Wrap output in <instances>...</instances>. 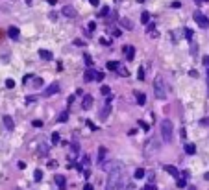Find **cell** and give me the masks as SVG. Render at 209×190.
<instances>
[{
  "label": "cell",
  "instance_id": "6da1fadb",
  "mask_svg": "<svg viewBox=\"0 0 209 190\" xmlns=\"http://www.w3.org/2000/svg\"><path fill=\"white\" fill-rule=\"evenodd\" d=\"M126 188H128V177H126V174H124V168L120 166L118 170L109 174L106 190H126Z\"/></svg>",
  "mask_w": 209,
  "mask_h": 190
},
{
  "label": "cell",
  "instance_id": "7a4b0ae2",
  "mask_svg": "<svg viewBox=\"0 0 209 190\" xmlns=\"http://www.w3.org/2000/svg\"><path fill=\"white\" fill-rule=\"evenodd\" d=\"M159 131H161V138L163 142H172V137H174V125L172 122L169 120V118H165V120L161 122V125H159Z\"/></svg>",
  "mask_w": 209,
  "mask_h": 190
},
{
  "label": "cell",
  "instance_id": "3957f363",
  "mask_svg": "<svg viewBox=\"0 0 209 190\" xmlns=\"http://www.w3.org/2000/svg\"><path fill=\"white\" fill-rule=\"evenodd\" d=\"M154 94L157 100H163V98L166 96L165 92V81H163V76H156L154 80Z\"/></svg>",
  "mask_w": 209,
  "mask_h": 190
},
{
  "label": "cell",
  "instance_id": "277c9868",
  "mask_svg": "<svg viewBox=\"0 0 209 190\" xmlns=\"http://www.w3.org/2000/svg\"><path fill=\"white\" fill-rule=\"evenodd\" d=\"M159 146H161V142H159V138H157V137H150V140L146 142V150H144V153H146L148 157L156 155V153L159 151Z\"/></svg>",
  "mask_w": 209,
  "mask_h": 190
},
{
  "label": "cell",
  "instance_id": "5b68a950",
  "mask_svg": "<svg viewBox=\"0 0 209 190\" xmlns=\"http://www.w3.org/2000/svg\"><path fill=\"white\" fill-rule=\"evenodd\" d=\"M120 166H122V163H118V161H111V163H106V164L102 163V170H104V172H107V174H111V172L118 170Z\"/></svg>",
  "mask_w": 209,
  "mask_h": 190
},
{
  "label": "cell",
  "instance_id": "8992f818",
  "mask_svg": "<svg viewBox=\"0 0 209 190\" xmlns=\"http://www.w3.org/2000/svg\"><path fill=\"white\" fill-rule=\"evenodd\" d=\"M194 20L198 22V26H200V28H207V26H209V19H207L205 15H202L200 11L194 13Z\"/></svg>",
  "mask_w": 209,
  "mask_h": 190
},
{
  "label": "cell",
  "instance_id": "52a82bcc",
  "mask_svg": "<svg viewBox=\"0 0 209 190\" xmlns=\"http://www.w3.org/2000/svg\"><path fill=\"white\" fill-rule=\"evenodd\" d=\"M61 13H63V17H67V19H74L76 17V9L72 8V6H63V8H61Z\"/></svg>",
  "mask_w": 209,
  "mask_h": 190
},
{
  "label": "cell",
  "instance_id": "ba28073f",
  "mask_svg": "<svg viewBox=\"0 0 209 190\" xmlns=\"http://www.w3.org/2000/svg\"><path fill=\"white\" fill-rule=\"evenodd\" d=\"M55 92H59V83H52V85H48L46 90H45V96H54Z\"/></svg>",
  "mask_w": 209,
  "mask_h": 190
},
{
  "label": "cell",
  "instance_id": "9c48e42d",
  "mask_svg": "<svg viewBox=\"0 0 209 190\" xmlns=\"http://www.w3.org/2000/svg\"><path fill=\"white\" fill-rule=\"evenodd\" d=\"M91 105H93V96L91 94H87V96H83V103H81V109H91Z\"/></svg>",
  "mask_w": 209,
  "mask_h": 190
},
{
  "label": "cell",
  "instance_id": "30bf717a",
  "mask_svg": "<svg viewBox=\"0 0 209 190\" xmlns=\"http://www.w3.org/2000/svg\"><path fill=\"white\" fill-rule=\"evenodd\" d=\"M2 120H4L6 129H9V131H13V129H15V124H13V118H11V116H8V115H6V116L2 118Z\"/></svg>",
  "mask_w": 209,
  "mask_h": 190
},
{
  "label": "cell",
  "instance_id": "8fae6325",
  "mask_svg": "<svg viewBox=\"0 0 209 190\" xmlns=\"http://www.w3.org/2000/svg\"><path fill=\"white\" fill-rule=\"evenodd\" d=\"M55 185H58L59 186V190H65V186H67V181H65V177H63V175H55Z\"/></svg>",
  "mask_w": 209,
  "mask_h": 190
},
{
  "label": "cell",
  "instance_id": "7c38bea8",
  "mask_svg": "<svg viewBox=\"0 0 209 190\" xmlns=\"http://www.w3.org/2000/svg\"><path fill=\"white\" fill-rule=\"evenodd\" d=\"M109 113H111V102H107V103H106V107L100 111V118H102V120H106V118L109 116Z\"/></svg>",
  "mask_w": 209,
  "mask_h": 190
},
{
  "label": "cell",
  "instance_id": "4fadbf2b",
  "mask_svg": "<svg viewBox=\"0 0 209 190\" xmlns=\"http://www.w3.org/2000/svg\"><path fill=\"white\" fill-rule=\"evenodd\" d=\"M124 52H126V59L128 61H133V55H135V48L133 46H124Z\"/></svg>",
  "mask_w": 209,
  "mask_h": 190
},
{
  "label": "cell",
  "instance_id": "5bb4252c",
  "mask_svg": "<svg viewBox=\"0 0 209 190\" xmlns=\"http://www.w3.org/2000/svg\"><path fill=\"white\" fill-rule=\"evenodd\" d=\"M165 170L169 172L170 175H174V177H176V179L179 177V172H178V168H174V166H170V164H166V166H165Z\"/></svg>",
  "mask_w": 209,
  "mask_h": 190
},
{
  "label": "cell",
  "instance_id": "9a60e30c",
  "mask_svg": "<svg viewBox=\"0 0 209 190\" xmlns=\"http://www.w3.org/2000/svg\"><path fill=\"white\" fill-rule=\"evenodd\" d=\"M83 80H85L87 83H89V81H94V80H96V72H93V70H87L85 76H83Z\"/></svg>",
  "mask_w": 209,
  "mask_h": 190
},
{
  "label": "cell",
  "instance_id": "2e32d148",
  "mask_svg": "<svg viewBox=\"0 0 209 190\" xmlns=\"http://www.w3.org/2000/svg\"><path fill=\"white\" fill-rule=\"evenodd\" d=\"M39 57L41 59H46V61H50L54 55H52V52H48V50H39Z\"/></svg>",
  "mask_w": 209,
  "mask_h": 190
},
{
  "label": "cell",
  "instance_id": "e0dca14e",
  "mask_svg": "<svg viewBox=\"0 0 209 190\" xmlns=\"http://www.w3.org/2000/svg\"><path fill=\"white\" fill-rule=\"evenodd\" d=\"M135 98H137V103L139 105H144L146 103V96L143 92H139V90H135Z\"/></svg>",
  "mask_w": 209,
  "mask_h": 190
},
{
  "label": "cell",
  "instance_id": "ac0fdd59",
  "mask_svg": "<svg viewBox=\"0 0 209 190\" xmlns=\"http://www.w3.org/2000/svg\"><path fill=\"white\" fill-rule=\"evenodd\" d=\"M8 35L11 39H19V28H15V26H11L9 30H8Z\"/></svg>",
  "mask_w": 209,
  "mask_h": 190
},
{
  "label": "cell",
  "instance_id": "d6986e66",
  "mask_svg": "<svg viewBox=\"0 0 209 190\" xmlns=\"http://www.w3.org/2000/svg\"><path fill=\"white\" fill-rule=\"evenodd\" d=\"M106 153H107V150H106L104 146H100V148H98V163H100V164L104 163V157H106Z\"/></svg>",
  "mask_w": 209,
  "mask_h": 190
},
{
  "label": "cell",
  "instance_id": "ffe728a7",
  "mask_svg": "<svg viewBox=\"0 0 209 190\" xmlns=\"http://www.w3.org/2000/svg\"><path fill=\"white\" fill-rule=\"evenodd\" d=\"M176 186H178V188H185V186H187V179L183 177V175H179V177L176 179Z\"/></svg>",
  "mask_w": 209,
  "mask_h": 190
},
{
  "label": "cell",
  "instance_id": "44dd1931",
  "mask_svg": "<svg viewBox=\"0 0 209 190\" xmlns=\"http://www.w3.org/2000/svg\"><path fill=\"white\" fill-rule=\"evenodd\" d=\"M185 153L187 155H194V153H196V146L194 144H185Z\"/></svg>",
  "mask_w": 209,
  "mask_h": 190
},
{
  "label": "cell",
  "instance_id": "7402d4cb",
  "mask_svg": "<svg viewBox=\"0 0 209 190\" xmlns=\"http://www.w3.org/2000/svg\"><path fill=\"white\" fill-rule=\"evenodd\" d=\"M120 26H124L126 30H131V28H133V24H131V22H130V20H128L126 17H122V19H120Z\"/></svg>",
  "mask_w": 209,
  "mask_h": 190
},
{
  "label": "cell",
  "instance_id": "603a6c76",
  "mask_svg": "<svg viewBox=\"0 0 209 190\" xmlns=\"http://www.w3.org/2000/svg\"><path fill=\"white\" fill-rule=\"evenodd\" d=\"M144 175H146V170H144V168H137V170H135V179H143Z\"/></svg>",
  "mask_w": 209,
  "mask_h": 190
},
{
  "label": "cell",
  "instance_id": "cb8c5ba5",
  "mask_svg": "<svg viewBox=\"0 0 209 190\" xmlns=\"http://www.w3.org/2000/svg\"><path fill=\"white\" fill-rule=\"evenodd\" d=\"M148 20H150V13L148 11H143L141 13V22L143 24H148Z\"/></svg>",
  "mask_w": 209,
  "mask_h": 190
},
{
  "label": "cell",
  "instance_id": "d4e9b609",
  "mask_svg": "<svg viewBox=\"0 0 209 190\" xmlns=\"http://www.w3.org/2000/svg\"><path fill=\"white\" fill-rule=\"evenodd\" d=\"M117 72H118V74H120V76H124V78H126V76H130V72H128V70H126V68H124L122 65H118V68H117Z\"/></svg>",
  "mask_w": 209,
  "mask_h": 190
},
{
  "label": "cell",
  "instance_id": "484cf974",
  "mask_svg": "<svg viewBox=\"0 0 209 190\" xmlns=\"http://www.w3.org/2000/svg\"><path fill=\"white\" fill-rule=\"evenodd\" d=\"M137 78L141 80V81H144V78H146V76H144V67H139V70H137Z\"/></svg>",
  "mask_w": 209,
  "mask_h": 190
},
{
  "label": "cell",
  "instance_id": "4316f807",
  "mask_svg": "<svg viewBox=\"0 0 209 190\" xmlns=\"http://www.w3.org/2000/svg\"><path fill=\"white\" fill-rule=\"evenodd\" d=\"M50 140H52V144H59V140H61V137H59V133H52V137H50Z\"/></svg>",
  "mask_w": 209,
  "mask_h": 190
},
{
  "label": "cell",
  "instance_id": "83f0119b",
  "mask_svg": "<svg viewBox=\"0 0 209 190\" xmlns=\"http://www.w3.org/2000/svg\"><path fill=\"white\" fill-rule=\"evenodd\" d=\"M100 92H102V96H109V92H111V89H109L107 85H102V89H100Z\"/></svg>",
  "mask_w": 209,
  "mask_h": 190
},
{
  "label": "cell",
  "instance_id": "f1b7e54d",
  "mask_svg": "<svg viewBox=\"0 0 209 190\" xmlns=\"http://www.w3.org/2000/svg\"><path fill=\"white\" fill-rule=\"evenodd\" d=\"M107 68H109V70H117V68H118V63H117V61H109V63H107Z\"/></svg>",
  "mask_w": 209,
  "mask_h": 190
},
{
  "label": "cell",
  "instance_id": "f546056e",
  "mask_svg": "<svg viewBox=\"0 0 209 190\" xmlns=\"http://www.w3.org/2000/svg\"><path fill=\"white\" fill-rule=\"evenodd\" d=\"M67 118H68V111H63L59 115V122H67Z\"/></svg>",
  "mask_w": 209,
  "mask_h": 190
},
{
  "label": "cell",
  "instance_id": "4dcf8cb0",
  "mask_svg": "<svg viewBox=\"0 0 209 190\" xmlns=\"http://www.w3.org/2000/svg\"><path fill=\"white\" fill-rule=\"evenodd\" d=\"M33 177H35V181H41V179H43V172L35 170V172H33Z\"/></svg>",
  "mask_w": 209,
  "mask_h": 190
},
{
  "label": "cell",
  "instance_id": "1f68e13d",
  "mask_svg": "<svg viewBox=\"0 0 209 190\" xmlns=\"http://www.w3.org/2000/svg\"><path fill=\"white\" fill-rule=\"evenodd\" d=\"M83 59H85V65H87V67H93V59H91V55H87V54H85V55H83Z\"/></svg>",
  "mask_w": 209,
  "mask_h": 190
},
{
  "label": "cell",
  "instance_id": "d6a6232c",
  "mask_svg": "<svg viewBox=\"0 0 209 190\" xmlns=\"http://www.w3.org/2000/svg\"><path fill=\"white\" fill-rule=\"evenodd\" d=\"M43 85V80L41 78H33V87H41Z\"/></svg>",
  "mask_w": 209,
  "mask_h": 190
},
{
  "label": "cell",
  "instance_id": "836d02e7",
  "mask_svg": "<svg viewBox=\"0 0 209 190\" xmlns=\"http://www.w3.org/2000/svg\"><path fill=\"white\" fill-rule=\"evenodd\" d=\"M107 13H109V8H107V6H104V8L100 9V17H106Z\"/></svg>",
  "mask_w": 209,
  "mask_h": 190
},
{
  "label": "cell",
  "instance_id": "e575fe53",
  "mask_svg": "<svg viewBox=\"0 0 209 190\" xmlns=\"http://www.w3.org/2000/svg\"><path fill=\"white\" fill-rule=\"evenodd\" d=\"M183 32H185V37H187V39L191 41V39H192V30H189V28H185Z\"/></svg>",
  "mask_w": 209,
  "mask_h": 190
},
{
  "label": "cell",
  "instance_id": "d590c367",
  "mask_svg": "<svg viewBox=\"0 0 209 190\" xmlns=\"http://www.w3.org/2000/svg\"><path fill=\"white\" fill-rule=\"evenodd\" d=\"M139 125H141V128H143L144 131H148V129H150V125H148V124H146L144 120H139Z\"/></svg>",
  "mask_w": 209,
  "mask_h": 190
},
{
  "label": "cell",
  "instance_id": "8d00e7d4",
  "mask_svg": "<svg viewBox=\"0 0 209 190\" xmlns=\"http://www.w3.org/2000/svg\"><path fill=\"white\" fill-rule=\"evenodd\" d=\"M6 87H8V89H13V87H15V81H13V80H6Z\"/></svg>",
  "mask_w": 209,
  "mask_h": 190
},
{
  "label": "cell",
  "instance_id": "74e56055",
  "mask_svg": "<svg viewBox=\"0 0 209 190\" xmlns=\"http://www.w3.org/2000/svg\"><path fill=\"white\" fill-rule=\"evenodd\" d=\"M106 76H104V72H96V81H102Z\"/></svg>",
  "mask_w": 209,
  "mask_h": 190
},
{
  "label": "cell",
  "instance_id": "f35d334b",
  "mask_svg": "<svg viewBox=\"0 0 209 190\" xmlns=\"http://www.w3.org/2000/svg\"><path fill=\"white\" fill-rule=\"evenodd\" d=\"M120 35H122V32H120V30H117V28H115V30H113V37H120Z\"/></svg>",
  "mask_w": 209,
  "mask_h": 190
},
{
  "label": "cell",
  "instance_id": "ab89813d",
  "mask_svg": "<svg viewBox=\"0 0 209 190\" xmlns=\"http://www.w3.org/2000/svg\"><path fill=\"white\" fill-rule=\"evenodd\" d=\"M74 44H78V46H85V43H83L81 39H76V41H74Z\"/></svg>",
  "mask_w": 209,
  "mask_h": 190
},
{
  "label": "cell",
  "instance_id": "60d3db41",
  "mask_svg": "<svg viewBox=\"0 0 209 190\" xmlns=\"http://www.w3.org/2000/svg\"><path fill=\"white\" fill-rule=\"evenodd\" d=\"M41 125H43L41 120H33V128H41Z\"/></svg>",
  "mask_w": 209,
  "mask_h": 190
},
{
  "label": "cell",
  "instance_id": "b9f144b4",
  "mask_svg": "<svg viewBox=\"0 0 209 190\" xmlns=\"http://www.w3.org/2000/svg\"><path fill=\"white\" fill-rule=\"evenodd\" d=\"M144 190H156V186H154V183H150V185H146V186H144Z\"/></svg>",
  "mask_w": 209,
  "mask_h": 190
},
{
  "label": "cell",
  "instance_id": "7bdbcfd3",
  "mask_svg": "<svg viewBox=\"0 0 209 190\" xmlns=\"http://www.w3.org/2000/svg\"><path fill=\"white\" fill-rule=\"evenodd\" d=\"M55 166H58V163H55V161H50V163H48V168H52V170H54Z\"/></svg>",
  "mask_w": 209,
  "mask_h": 190
},
{
  "label": "cell",
  "instance_id": "ee69618b",
  "mask_svg": "<svg viewBox=\"0 0 209 190\" xmlns=\"http://www.w3.org/2000/svg\"><path fill=\"white\" fill-rule=\"evenodd\" d=\"M94 28H96V24H94V22H89V24H87V30H91V32H93Z\"/></svg>",
  "mask_w": 209,
  "mask_h": 190
},
{
  "label": "cell",
  "instance_id": "f6af8a7d",
  "mask_svg": "<svg viewBox=\"0 0 209 190\" xmlns=\"http://www.w3.org/2000/svg\"><path fill=\"white\" fill-rule=\"evenodd\" d=\"M189 76H191V78H196V76H198V72H196V70H191V72H189Z\"/></svg>",
  "mask_w": 209,
  "mask_h": 190
},
{
  "label": "cell",
  "instance_id": "bcb514c9",
  "mask_svg": "<svg viewBox=\"0 0 209 190\" xmlns=\"http://www.w3.org/2000/svg\"><path fill=\"white\" fill-rule=\"evenodd\" d=\"M204 65H205V68H209V55H207V57H204Z\"/></svg>",
  "mask_w": 209,
  "mask_h": 190
},
{
  "label": "cell",
  "instance_id": "7dc6e473",
  "mask_svg": "<svg viewBox=\"0 0 209 190\" xmlns=\"http://www.w3.org/2000/svg\"><path fill=\"white\" fill-rule=\"evenodd\" d=\"M83 190H93V185H91V183H87V185L83 186Z\"/></svg>",
  "mask_w": 209,
  "mask_h": 190
},
{
  "label": "cell",
  "instance_id": "c3c4849f",
  "mask_svg": "<svg viewBox=\"0 0 209 190\" xmlns=\"http://www.w3.org/2000/svg\"><path fill=\"white\" fill-rule=\"evenodd\" d=\"M26 102H28V103H30V102H35V96H28V98H26Z\"/></svg>",
  "mask_w": 209,
  "mask_h": 190
},
{
  "label": "cell",
  "instance_id": "681fc988",
  "mask_svg": "<svg viewBox=\"0 0 209 190\" xmlns=\"http://www.w3.org/2000/svg\"><path fill=\"white\" fill-rule=\"evenodd\" d=\"M19 168H20V170H24V168H26V163H22V161H20V163H19Z\"/></svg>",
  "mask_w": 209,
  "mask_h": 190
},
{
  "label": "cell",
  "instance_id": "f907efd6",
  "mask_svg": "<svg viewBox=\"0 0 209 190\" xmlns=\"http://www.w3.org/2000/svg\"><path fill=\"white\" fill-rule=\"evenodd\" d=\"M87 125H89V128H91V129H96V125H94L93 122H89V120H87Z\"/></svg>",
  "mask_w": 209,
  "mask_h": 190
},
{
  "label": "cell",
  "instance_id": "816d5d0a",
  "mask_svg": "<svg viewBox=\"0 0 209 190\" xmlns=\"http://www.w3.org/2000/svg\"><path fill=\"white\" fill-rule=\"evenodd\" d=\"M89 2H91V6H98V4H100L98 0H89Z\"/></svg>",
  "mask_w": 209,
  "mask_h": 190
},
{
  "label": "cell",
  "instance_id": "f5cc1de1",
  "mask_svg": "<svg viewBox=\"0 0 209 190\" xmlns=\"http://www.w3.org/2000/svg\"><path fill=\"white\" fill-rule=\"evenodd\" d=\"M48 4H52V6H55V4H58V0H48Z\"/></svg>",
  "mask_w": 209,
  "mask_h": 190
},
{
  "label": "cell",
  "instance_id": "db71d44e",
  "mask_svg": "<svg viewBox=\"0 0 209 190\" xmlns=\"http://www.w3.org/2000/svg\"><path fill=\"white\" fill-rule=\"evenodd\" d=\"M207 85H209V68H207ZM207 92H209V90H207Z\"/></svg>",
  "mask_w": 209,
  "mask_h": 190
},
{
  "label": "cell",
  "instance_id": "11a10c76",
  "mask_svg": "<svg viewBox=\"0 0 209 190\" xmlns=\"http://www.w3.org/2000/svg\"><path fill=\"white\" fill-rule=\"evenodd\" d=\"M205 2V0H196V4H204Z\"/></svg>",
  "mask_w": 209,
  "mask_h": 190
},
{
  "label": "cell",
  "instance_id": "9f6ffc18",
  "mask_svg": "<svg viewBox=\"0 0 209 190\" xmlns=\"http://www.w3.org/2000/svg\"><path fill=\"white\" fill-rule=\"evenodd\" d=\"M204 177H205V179H207V181H209V174H205V175H204Z\"/></svg>",
  "mask_w": 209,
  "mask_h": 190
},
{
  "label": "cell",
  "instance_id": "6f0895ef",
  "mask_svg": "<svg viewBox=\"0 0 209 190\" xmlns=\"http://www.w3.org/2000/svg\"><path fill=\"white\" fill-rule=\"evenodd\" d=\"M26 4H32V0H26Z\"/></svg>",
  "mask_w": 209,
  "mask_h": 190
},
{
  "label": "cell",
  "instance_id": "680465c9",
  "mask_svg": "<svg viewBox=\"0 0 209 190\" xmlns=\"http://www.w3.org/2000/svg\"><path fill=\"white\" fill-rule=\"evenodd\" d=\"M137 2H144V0H137Z\"/></svg>",
  "mask_w": 209,
  "mask_h": 190
},
{
  "label": "cell",
  "instance_id": "91938a15",
  "mask_svg": "<svg viewBox=\"0 0 209 190\" xmlns=\"http://www.w3.org/2000/svg\"><path fill=\"white\" fill-rule=\"evenodd\" d=\"M205 2H207V0H205Z\"/></svg>",
  "mask_w": 209,
  "mask_h": 190
}]
</instances>
